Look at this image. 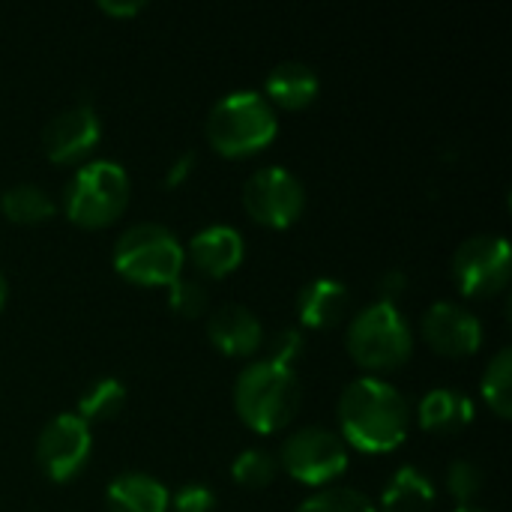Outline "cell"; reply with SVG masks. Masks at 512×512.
Returning a JSON list of instances; mask_svg holds the SVG:
<instances>
[{"instance_id": "cell-1", "label": "cell", "mask_w": 512, "mask_h": 512, "mask_svg": "<svg viewBox=\"0 0 512 512\" xmlns=\"http://www.w3.org/2000/svg\"><path fill=\"white\" fill-rule=\"evenodd\" d=\"M342 438L366 453L396 450L411 429V405L399 387L378 375H363L339 399Z\"/></svg>"}, {"instance_id": "cell-2", "label": "cell", "mask_w": 512, "mask_h": 512, "mask_svg": "<svg viewBox=\"0 0 512 512\" xmlns=\"http://www.w3.org/2000/svg\"><path fill=\"white\" fill-rule=\"evenodd\" d=\"M300 405V378L294 366L270 357L252 360L234 381V408L255 432H276L288 426Z\"/></svg>"}, {"instance_id": "cell-3", "label": "cell", "mask_w": 512, "mask_h": 512, "mask_svg": "<svg viewBox=\"0 0 512 512\" xmlns=\"http://www.w3.org/2000/svg\"><path fill=\"white\" fill-rule=\"evenodd\" d=\"M279 132L270 99L258 90H231L213 102L204 120V135L225 156H246L267 147Z\"/></svg>"}, {"instance_id": "cell-4", "label": "cell", "mask_w": 512, "mask_h": 512, "mask_svg": "<svg viewBox=\"0 0 512 512\" xmlns=\"http://www.w3.org/2000/svg\"><path fill=\"white\" fill-rule=\"evenodd\" d=\"M120 276L138 285H171L183 273L186 249L177 234L159 222H132L111 249Z\"/></svg>"}, {"instance_id": "cell-5", "label": "cell", "mask_w": 512, "mask_h": 512, "mask_svg": "<svg viewBox=\"0 0 512 512\" xmlns=\"http://www.w3.org/2000/svg\"><path fill=\"white\" fill-rule=\"evenodd\" d=\"M129 204V174L117 159L81 162L63 186V210L75 225L99 228L114 222Z\"/></svg>"}, {"instance_id": "cell-6", "label": "cell", "mask_w": 512, "mask_h": 512, "mask_svg": "<svg viewBox=\"0 0 512 512\" xmlns=\"http://www.w3.org/2000/svg\"><path fill=\"white\" fill-rule=\"evenodd\" d=\"M345 342H348L351 357L363 369L381 372V369L402 366L411 357L414 330L396 303L378 300V303H369L351 315Z\"/></svg>"}, {"instance_id": "cell-7", "label": "cell", "mask_w": 512, "mask_h": 512, "mask_svg": "<svg viewBox=\"0 0 512 512\" xmlns=\"http://www.w3.org/2000/svg\"><path fill=\"white\" fill-rule=\"evenodd\" d=\"M276 462L300 483L327 486L348 468V444L327 426H303L282 441Z\"/></svg>"}, {"instance_id": "cell-8", "label": "cell", "mask_w": 512, "mask_h": 512, "mask_svg": "<svg viewBox=\"0 0 512 512\" xmlns=\"http://www.w3.org/2000/svg\"><path fill=\"white\" fill-rule=\"evenodd\" d=\"M510 273L512 252L504 234H471L453 252V279L468 297H489L507 288Z\"/></svg>"}, {"instance_id": "cell-9", "label": "cell", "mask_w": 512, "mask_h": 512, "mask_svg": "<svg viewBox=\"0 0 512 512\" xmlns=\"http://www.w3.org/2000/svg\"><path fill=\"white\" fill-rule=\"evenodd\" d=\"M243 204L255 222L285 228L300 219L306 207V189L303 180L285 165H261L243 183Z\"/></svg>"}, {"instance_id": "cell-10", "label": "cell", "mask_w": 512, "mask_h": 512, "mask_svg": "<svg viewBox=\"0 0 512 512\" xmlns=\"http://www.w3.org/2000/svg\"><path fill=\"white\" fill-rule=\"evenodd\" d=\"M90 450H93L90 423L81 420L75 411L54 414L36 435V462L57 483L75 477L87 465Z\"/></svg>"}, {"instance_id": "cell-11", "label": "cell", "mask_w": 512, "mask_h": 512, "mask_svg": "<svg viewBox=\"0 0 512 512\" xmlns=\"http://www.w3.org/2000/svg\"><path fill=\"white\" fill-rule=\"evenodd\" d=\"M420 330L426 336V342L444 354V357H465L474 354L483 342V324L480 318L456 303V300H438L426 309Z\"/></svg>"}, {"instance_id": "cell-12", "label": "cell", "mask_w": 512, "mask_h": 512, "mask_svg": "<svg viewBox=\"0 0 512 512\" xmlns=\"http://www.w3.org/2000/svg\"><path fill=\"white\" fill-rule=\"evenodd\" d=\"M99 114L90 102H75L57 111L42 129V147L54 162H78L99 141Z\"/></svg>"}, {"instance_id": "cell-13", "label": "cell", "mask_w": 512, "mask_h": 512, "mask_svg": "<svg viewBox=\"0 0 512 512\" xmlns=\"http://www.w3.org/2000/svg\"><path fill=\"white\" fill-rule=\"evenodd\" d=\"M207 336L219 351L231 357H246L264 342V324L249 306L222 303L207 315Z\"/></svg>"}, {"instance_id": "cell-14", "label": "cell", "mask_w": 512, "mask_h": 512, "mask_svg": "<svg viewBox=\"0 0 512 512\" xmlns=\"http://www.w3.org/2000/svg\"><path fill=\"white\" fill-rule=\"evenodd\" d=\"M243 252H246L243 234L234 225H225V222H216V225H207V228L195 231L192 240H189V249H186L192 264L204 276L231 273L243 261Z\"/></svg>"}, {"instance_id": "cell-15", "label": "cell", "mask_w": 512, "mask_h": 512, "mask_svg": "<svg viewBox=\"0 0 512 512\" xmlns=\"http://www.w3.org/2000/svg\"><path fill=\"white\" fill-rule=\"evenodd\" d=\"M108 512H168L171 492L168 486L144 471H123L105 489Z\"/></svg>"}, {"instance_id": "cell-16", "label": "cell", "mask_w": 512, "mask_h": 512, "mask_svg": "<svg viewBox=\"0 0 512 512\" xmlns=\"http://www.w3.org/2000/svg\"><path fill=\"white\" fill-rule=\"evenodd\" d=\"M348 306V285L336 276H318L306 282L297 294V312L306 327H333L345 318Z\"/></svg>"}, {"instance_id": "cell-17", "label": "cell", "mask_w": 512, "mask_h": 512, "mask_svg": "<svg viewBox=\"0 0 512 512\" xmlns=\"http://www.w3.org/2000/svg\"><path fill=\"white\" fill-rule=\"evenodd\" d=\"M417 417L426 432H459L474 420V402L456 387H432L423 393Z\"/></svg>"}, {"instance_id": "cell-18", "label": "cell", "mask_w": 512, "mask_h": 512, "mask_svg": "<svg viewBox=\"0 0 512 512\" xmlns=\"http://www.w3.org/2000/svg\"><path fill=\"white\" fill-rule=\"evenodd\" d=\"M318 72L303 63V60H282L267 72L264 81V96L270 99V105H285V108H303L318 96Z\"/></svg>"}, {"instance_id": "cell-19", "label": "cell", "mask_w": 512, "mask_h": 512, "mask_svg": "<svg viewBox=\"0 0 512 512\" xmlns=\"http://www.w3.org/2000/svg\"><path fill=\"white\" fill-rule=\"evenodd\" d=\"M435 483L417 465H402L390 474L378 512H432Z\"/></svg>"}, {"instance_id": "cell-20", "label": "cell", "mask_w": 512, "mask_h": 512, "mask_svg": "<svg viewBox=\"0 0 512 512\" xmlns=\"http://www.w3.org/2000/svg\"><path fill=\"white\" fill-rule=\"evenodd\" d=\"M0 207L12 222L33 225V222H45L54 213V198L36 183H15V186L3 189Z\"/></svg>"}, {"instance_id": "cell-21", "label": "cell", "mask_w": 512, "mask_h": 512, "mask_svg": "<svg viewBox=\"0 0 512 512\" xmlns=\"http://www.w3.org/2000/svg\"><path fill=\"white\" fill-rule=\"evenodd\" d=\"M123 402H126V387L117 381V378H111V375H102V378H96V381H90L84 390H81V396H78V417L81 420H111V417H117L120 414V408H123Z\"/></svg>"}, {"instance_id": "cell-22", "label": "cell", "mask_w": 512, "mask_h": 512, "mask_svg": "<svg viewBox=\"0 0 512 512\" xmlns=\"http://www.w3.org/2000/svg\"><path fill=\"white\" fill-rule=\"evenodd\" d=\"M483 396L489 408H495L501 417H507L512 408V348L504 345L483 372Z\"/></svg>"}, {"instance_id": "cell-23", "label": "cell", "mask_w": 512, "mask_h": 512, "mask_svg": "<svg viewBox=\"0 0 512 512\" xmlns=\"http://www.w3.org/2000/svg\"><path fill=\"white\" fill-rule=\"evenodd\" d=\"M297 512H378V504L351 486H324L321 492L309 495Z\"/></svg>"}, {"instance_id": "cell-24", "label": "cell", "mask_w": 512, "mask_h": 512, "mask_svg": "<svg viewBox=\"0 0 512 512\" xmlns=\"http://www.w3.org/2000/svg\"><path fill=\"white\" fill-rule=\"evenodd\" d=\"M276 471H279V462L270 450L264 447H246L234 456L231 462V477L240 483V486H252V489H261V486H270L276 480Z\"/></svg>"}, {"instance_id": "cell-25", "label": "cell", "mask_w": 512, "mask_h": 512, "mask_svg": "<svg viewBox=\"0 0 512 512\" xmlns=\"http://www.w3.org/2000/svg\"><path fill=\"white\" fill-rule=\"evenodd\" d=\"M168 303L174 312L186 315V318H198L207 312L210 306V294H207V285L201 279H192V276H177L171 285H168Z\"/></svg>"}, {"instance_id": "cell-26", "label": "cell", "mask_w": 512, "mask_h": 512, "mask_svg": "<svg viewBox=\"0 0 512 512\" xmlns=\"http://www.w3.org/2000/svg\"><path fill=\"white\" fill-rule=\"evenodd\" d=\"M447 489L456 501L471 504L477 498V492L483 489V471L471 459H456L447 468Z\"/></svg>"}, {"instance_id": "cell-27", "label": "cell", "mask_w": 512, "mask_h": 512, "mask_svg": "<svg viewBox=\"0 0 512 512\" xmlns=\"http://www.w3.org/2000/svg\"><path fill=\"white\" fill-rule=\"evenodd\" d=\"M171 507L177 512H213L216 492L207 483H183L171 495Z\"/></svg>"}, {"instance_id": "cell-28", "label": "cell", "mask_w": 512, "mask_h": 512, "mask_svg": "<svg viewBox=\"0 0 512 512\" xmlns=\"http://www.w3.org/2000/svg\"><path fill=\"white\" fill-rule=\"evenodd\" d=\"M303 348H306V336H303V330L300 327H282V330H276L273 336H270V360H276V363H285V366H291L300 354H303Z\"/></svg>"}, {"instance_id": "cell-29", "label": "cell", "mask_w": 512, "mask_h": 512, "mask_svg": "<svg viewBox=\"0 0 512 512\" xmlns=\"http://www.w3.org/2000/svg\"><path fill=\"white\" fill-rule=\"evenodd\" d=\"M378 291H381V300L393 303L402 291H405V273L402 270H387L378 282Z\"/></svg>"}, {"instance_id": "cell-30", "label": "cell", "mask_w": 512, "mask_h": 512, "mask_svg": "<svg viewBox=\"0 0 512 512\" xmlns=\"http://www.w3.org/2000/svg\"><path fill=\"white\" fill-rule=\"evenodd\" d=\"M192 162H195V153L192 150H183L171 165H168V174H165V183L168 186H174V183H180L186 174H189V168H192Z\"/></svg>"}, {"instance_id": "cell-31", "label": "cell", "mask_w": 512, "mask_h": 512, "mask_svg": "<svg viewBox=\"0 0 512 512\" xmlns=\"http://www.w3.org/2000/svg\"><path fill=\"white\" fill-rule=\"evenodd\" d=\"M99 9L108 15H135L144 9V0H99Z\"/></svg>"}, {"instance_id": "cell-32", "label": "cell", "mask_w": 512, "mask_h": 512, "mask_svg": "<svg viewBox=\"0 0 512 512\" xmlns=\"http://www.w3.org/2000/svg\"><path fill=\"white\" fill-rule=\"evenodd\" d=\"M453 512H489V510H483V507H474V504H459V507H456Z\"/></svg>"}, {"instance_id": "cell-33", "label": "cell", "mask_w": 512, "mask_h": 512, "mask_svg": "<svg viewBox=\"0 0 512 512\" xmlns=\"http://www.w3.org/2000/svg\"><path fill=\"white\" fill-rule=\"evenodd\" d=\"M3 300H6V279H3V273H0V306H3Z\"/></svg>"}]
</instances>
